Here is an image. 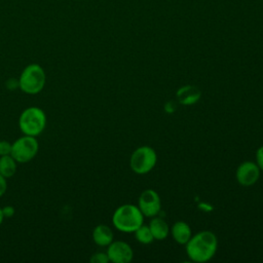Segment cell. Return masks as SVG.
Segmentation results:
<instances>
[{"mask_svg":"<svg viewBox=\"0 0 263 263\" xmlns=\"http://www.w3.org/2000/svg\"><path fill=\"white\" fill-rule=\"evenodd\" d=\"M217 248V236L210 230H203L194 234L186 243L187 255L194 262L211 260L216 254Z\"/></svg>","mask_w":263,"mask_h":263,"instance_id":"cell-1","label":"cell"},{"mask_svg":"<svg viewBox=\"0 0 263 263\" xmlns=\"http://www.w3.org/2000/svg\"><path fill=\"white\" fill-rule=\"evenodd\" d=\"M144 215L139 206L132 203L122 204L115 210L112 216L114 227L125 233L135 232L143 224Z\"/></svg>","mask_w":263,"mask_h":263,"instance_id":"cell-2","label":"cell"},{"mask_svg":"<svg viewBox=\"0 0 263 263\" xmlns=\"http://www.w3.org/2000/svg\"><path fill=\"white\" fill-rule=\"evenodd\" d=\"M46 74L39 64L26 66L18 77V88L27 95L39 93L45 85Z\"/></svg>","mask_w":263,"mask_h":263,"instance_id":"cell-3","label":"cell"},{"mask_svg":"<svg viewBox=\"0 0 263 263\" xmlns=\"http://www.w3.org/2000/svg\"><path fill=\"white\" fill-rule=\"evenodd\" d=\"M18 126L24 135L37 137L46 126V115L39 107H28L20 115Z\"/></svg>","mask_w":263,"mask_h":263,"instance_id":"cell-4","label":"cell"},{"mask_svg":"<svg viewBox=\"0 0 263 263\" xmlns=\"http://www.w3.org/2000/svg\"><path fill=\"white\" fill-rule=\"evenodd\" d=\"M39 143L36 137L24 135L11 143L10 155L17 163H26L31 161L38 153Z\"/></svg>","mask_w":263,"mask_h":263,"instance_id":"cell-5","label":"cell"},{"mask_svg":"<svg viewBox=\"0 0 263 263\" xmlns=\"http://www.w3.org/2000/svg\"><path fill=\"white\" fill-rule=\"evenodd\" d=\"M157 156L152 147L142 146L137 148L129 160L130 168L138 175H144L149 173L156 164Z\"/></svg>","mask_w":263,"mask_h":263,"instance_id":"cell-6","label":"cell"},{"mask_svg":"<svg viewBox=\"0 0 263 263\" xmlns=\"http://www.w3.org/2000/svg\"><path fill=\"white\" fill-rule=\"evenodd\" d=\"M161 201L158 193L153 189L144 190L139 197V209L146 217H154L160 212Z\"/></svg>","mask_w":263,"mask_h":263,"instance_id":"cell-7","label":"cell"},{"mask_svg":"<svg viewBox=\"0 0 263 263\" xmlns=\"http://www.w3.org/2000/svg\"><path fill=\"white\" fill-rule=\"evenodd\" d=\"M109 261L113 263H128L133 260L134 252L130 246L121 240L112 241L107 249Z\"/></svg>","mask_w":263,"mask_h":263,"instance_id":"cell-8","label":"cell"},{"mask_svg":"<svg viewBox=\"0 0 263 263\" xmlns=\"http://www.w3.org/2000/svg\"><path fill=\"white\" fill-rule=\"evenodd\" d=\"M260 177V168L257 163L245 161L236 170V180L242 186L254 185Z\"/></svg>","mask_w":263,"mask_h":263,"instance_id":"cell-9","label":"cell"},{"mask_svg":"<svg viewBox=\"0 0 263 263\" xmlns=\"http://www.w3.org/2000/svg\"><path fill=\"white\" fill-rule=\"evenodd\" d=\"M201 96L198 87L194 85H185L178 89L177 99L182 105H193Z\"/></svg>","mask_w":263,"mask_h":263,"instance_id":"cell-10","label":"cell"},{"mask_svg":"<svg viewBox=\"0 0 263 263\" xmlns=\"http://www.w3.org/2000/svg\"><path fill=\"white\" fill-rule=\"evenodd\" d=\"M92 239L100 247H108L113 241V232L109 226L100 224L92 230Z\"/></svg>","mask_w":263,"mask_h":263,"instance_id":"cell-11","label":"cell"},{"mask_svg":"<svg viewBox=\"0 0 263 263\" xmlns=\"http://www.w3.org/2000/svg\"><path fill=\"white\" fill-rule=\"evenodd\" d=\"M173 238L180 245H186L192 236L190 226L184 221L176 222L172 227Z\"/></svg>","mask_w":263,"mask_h":263,"instance_id":"cell-12","label":"cell"},{"mask_svg":"<svg viewBox=\"0 0 263 263\" xmlns=\"http://www.w3.org/2000/svg\"><path fill=\"white\" fill-rule=\"evenodd\" d=\"M149 228L152 232V235H153L154 239H157V240L165 239L168 235V232H170L168 225L161 218L152 219L149 223Z\"/></svg>","mask_w":263,"mask_h":263,"instance_id":"cell-13","label":"cell"},{"mask_svg":"<svg viewBox=\"0 0 263 263\" xmlns=\"http://www.w3.org/2000/svg\"><path fill=\"white\" fill-rule=\"evenodd\" d=\"M17 162L16 160L9 154L0 156V174L4 176L6 179L11 178L16 173Z\"/></svg>","mask_w":263,"mask_h":263,"instance_id":"cell-14","label":"cell"},{"mask_svg":"<svg viewBox=\"0 0 263 263\" xmlns=\"http://www.w3.org/2000/svg\"><path fill=\"white\" fill-rule=\"evenodd\" d=\"M135 236L139 242L144 243V245L150 243L154 239L149 226L143 225V224L135 231Z\"/></svg>","mask_w":263,"mask_h":263,"instance_id":"cell-15","label":"cell"},{"mask_svg":"<svg viewBox=\"0 0 263 263\" xmlns=\"http://www.w3.org/2000/svg\"><path fill=\"white\" fill-rule=\"evenodd\" d=\"M89 261L91 263H107V262H109V258H108L107 253L97 252V253L92 254Z\"/></svg>","mask_w":263,"mask_h":263,"instance_id":"cell-16","label":"cell"},{"mask_svg":"<svg viewBox=\"0 0 263 263\" xmlns=\"http://www.w3.org/2000/svg\"><path fill=\"white\" fill-rule=\"evenodd\" d=\"M10 152H11V143L5 140L0 141V156L9 155Z\"/></svg>","mask_w":263,"mask_h":263,"instance_id":"cell-17","label":"cell"},{"mask_svg":"<svg viewBox=\"0 0 263 263\" xmlns=\"http://www.w3.org/2000/svg\"><path fill=\"white\" fill-rule=\"evenodd\" d=\"M256 163L259 166L260 171H263V146L258 148L256 151Z\"/></svg>","mask_w":263,"mask_h":263,"instance_id":"cell-18","label":"cell"},{"mask_svg":"<svg viewBox=\"0 0 263 263\" xmlns=\"http://www.w3.org/2000/svg\"><path fill=\"white\" fill-rule=\"evenodd\" d=\"M2 213L4 218H11L15 213V209L12 205H6L2 208Z\"/></svg>","mask_w":263,"mask_h":263,"instance_id":"cell-19","label":"cell"},{"mask_svg":"<svg viewBox=\"0 0 263 263\" xmlns=\"http://www.w3.org/2000/svg\"><path fill=\"white\" fill-rule=\"evenodd\" d=\"M6 190H7V181H6V178L0 174V197L5 194Z\"/></svg>","mask_w":263,"mask_h":263,"instance_id":"cell-20","label":"cell"},{"mask_svg":"<svg viewBox=\"0 0 263 263\" xmlns=\"http://www.w3.org/2000/svg\"><path fill=\"white\" fill-rule=\"evenodd\" d=\"M6 86L9 90H13L15 89L16 87H18V79H15V78H9L7 81H6Z\"/></svg>","mask_w":263,"mask_h":263,"instance_id":"cell-21","label":"cell"},{"mask_svg":"<svg viewBox=\"0 0 263 263\" xmlns=\"http://www.w3.org/2000/svg\"><path fill=\"white\" fill-rule=\"evenodd\" d=\"M3 220H4V216H3V213H2V208H0V225L2 224Z\"/></svg>","mask_w":263,"mask_h":263,"instance_id":"cell-22","label":"cell"}]
</instances>
